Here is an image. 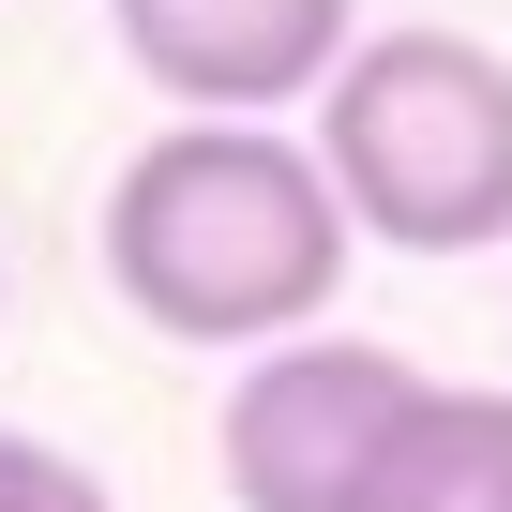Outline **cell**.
Instances as JSON below:
<instances>
[{
    "instance_id": "6da1fadb",
    "label": "cell",
    "mask_w": 512,
    "mask_h": 512,
    "mask_svg": "<svg viewBox=\"0 0 512 512\" xmlns=\"http://www.w3.org/2000/svg\"><path fill=\"white\" fill-rule=\"evenodd\" d=\"M347 196L317 136L272 121H166L106 181V287L181 347H302L347 287Z\"/></svg>"
},
{
    "instance_id": "7a4b0ae2",
    "label": "cell",
    "mask_w": 512,
    "mask_h": 512,
    "mask_svg": "<svg viewBox=\"0 0 512 512\" xmlns=\"http://www.w3.org/2000/svg\"><path fill=\"white\" fill-rule=\"evenodd\" d=\"M317 166L347 226L392 256L512 241V61L482 31H362L317 91Z\"/></svg>"
},
{
    "instance_id": "3957f363",
    "label": "cell",
    "mask_w": 512,
    "mask_h": 512,
    "mask_svg": "<svg viewBox=\"0 0 512 512\" xmlns=\"http://www.w3.org/2000/svg\"><path fill=\"white\" fill-rule=\"evenodd\" d=\"M422 362L407 347H362V332H302V347H256L241 392H226V497L241 512H332L377 407L407 392Z\"/></svg>"
},
{
    "instance_id": "277c9868",
    "label": "cell",
    "mask_w": 512,
    "mask_h": 512,
    "mask_svg": "<svg viewBox=\"0 0 512 512\" xmlns=\"http://www.w3.org/2000/svg\"><path fill=\"white\" fill-rule=\"evenodd\" d=\"M121 61L196 106V121H272V106H317L347 76V0H106Z\"/></svg>"
},
{
    "instance_id": "5b68a950",
    "label": "cell",
    "mask_w": 512,
    "mask_h": 512,
    "mask_svg": "<svg viewBox=\"0 0 512 512\" xmlns=\"http://www.w3.org/2000/svg\"><path fill=\"white\" fill-rule=\"evenodd\" d=\"M332 512H512V392H452V377H407L347 467Z\"/></svg>"
},
{
    "instance_id": "8992f818",
    "label": "cell",
    "mask_w": 512,
    "mask_h": 512,
    "mask_svg": "<svg viewBox=\"0 0 512 512\" xmlns=\"http://www.w3.org/2000/svg\"><path fill=\"white\" fill-rule=\"evenodd\" d=\"M0 512H121V497H106V467H76L61 437H16V422H0Z\"/></svg>"
}]
</instances>
